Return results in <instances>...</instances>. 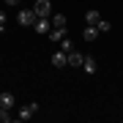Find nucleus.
<instances>
[{
  "label": "nucleus",
  "instance_id": "f3484780",
  "mask_svg": "<svg viewBox=\"0 0 123 123\" xmlns=\"http://www.w3.org/2000/svg\"><path fill=\"white\" fill-rule=\"evenodd\" d=\"M6 25V11H0V27Z\"/></svg>",
  "mask_w": 123,
  "mask_h": 123
},
{
  "label": "nucleus",
  "instance_id": "f257e3e1",
  "mask_svg": "<svg viewBox=\"0 0 123 123\" xmlns=\"http://www.w3.org/2000/svg\"><path fill=\"white\" fill-rule=\"evenodd\" d=\"M36 19H38V17H36V11H33V8H22V11L17 14V22L22 25V27H33V25H36Z\"/></svg>",
  "mask_w": 123,
  "mask_h": 123
},
{
  "label": "nucleus",
  "instance_id": "f8f14e48",
  "mask_svg": "<svg viewBox=\"0 0 123 123\" xmlns=\"http://www.w3.org/2000/svg\"><path fill=\"white\" fill-rule=\"evenodd\" d=\"M52 27H66V14H52Z\"/></svg>",
  "mask_w": 123,
  "mask_h": 123
},
{
  "label": "nucleus",
  "instance_id": "2eb2a0df",
  "mask_svg": "<svg viewBox=\"0 0 123 123\" xmlns=\"http://www.w3.org/2000/svg\"><path fill=\"white\" fill-rule=\"evenodd\" d=\"M60 49H63V52H71V49H74V44H71V38H63V41H60Z\"/></svg>",
  "mask_w": 123,
  "mask_h": 123
},
{
  "label": "nucleus",
  "instance_id": "423d86ee",
  "mask_svg": "<svg viewBox=\"0 0 123 123\" xmlns=\"http://www.w3.org/2000/svg\"><path fill=\"white\" fill-rule=\"evenodd\" d=\"M33 27H36V33H49V30H52V19H49V17H38Z\"/></svg>",
  "mask_w": 123,
  "mask_h": 123
},
{
  "label": "nucleus",
  "instance_id": "9b49d317",
  "mask_svg": "<svg viewBox=\"0 0 123 123\" xmlns=\"http://www.w3.org/2000/svg\"><path fill=\"white\" fill-rule=\"evenodd\" d=\"M98 19H101V14L96 8H90L88 14H85V22H88V25H98Z\"/></svg>",
  "mask_w": 123,
  "mask_h": 123
},
{
  "label": "nucleus",
  "instance_id": "39448f33",
  "mask_svg": "<svg viewBox=\"0 0 123 123\" xmlns=\"http://www.w3.org/2000/svg\"><path fill=\"white\" fill-rule=\"evenodd\" d=\"M52 66H55V68H66V66H68V52L57 49V52L52 55Z\"/></svg>",
  "mask_w": 123,
  "mask_h": 123
},
{
  "label": "nucleus",
  "instance_id": "1a4fd4ad",
  "mask_svg": "<svg viewBox=\"0 0 123 123\" xmlns=\"http://www.w3.org/2000/svg\"><path fill=\"white\" fill-rule=\"evenodd\" d=\"M47 36H49V38H52L55 44H57V41H63V38H66V27H52V30H49Z\"/></svg>",
  "mask_w": 123,
  "mask_h": 123
},
{
  "label": "nucleus",
  "instance_id": "f03ea898",
  "mask_svg": "<svg viewBox=\"0 0 123 123\" xmlns=\"http://www.w3.org/2000/svg\"><path fill=\"white\" fill-rule=\"evenodd\" d=\"M33 11H36V17H52V3L49 0H36Z\"/></svg>",
  "mask_w": 123,
  "mask_h": 123
},
{
  "label": "nucleus",
  "instance_id": "dca6fc26",
  "mask_svg": "<svg viewBox=\"0 0 123 123\" xmlns=\"http://www.w3.org/2000/svg\"><path fill=\"white\" fill-rule=\"evenodd\" d=\"M22 0H6V6H19Z\"/></svg>",
  "mask_w": 123,
  "mask_h": 123
},
{
  "label": "nucleus",
  "instance_id": "6e6552de",
  "mask_svg": "<svg viewBox=\"0 0 123 123\" xmlns=\"http://www.w3.org/2000/svg\"><path fill=\"white\" fill-rule=\"evenodd\" d=\"M82 38H85V41H96V38H98V27H96V25H88V27L82 30Z\"/></svg>",
  "mask_w": 123,
  "mask_h": 123
},
{
  "label": "nucleus",
  "instance_id": "7ed1b4c3",
  "mask_svg": "<svg viewBox=\"0 0 123 123\" xmlns=\"http://www.w3.org/2000/svg\"><path fill=\"white\" fill-rule=\"evenodd\" d=\"M38 112V104H36V101H30V104H25V107H19V112H17V118L19 120H30L33 115Z\"/></svg>",
  "mask_w": 123,
  "mask_h": 123
},
{
  "label": "nucleus",
  "instance_id": "4468645a",
  "mask_svg": "<svg viewBox=\"0 0 123 123\" xmlns=\"http://www.w3.org/2000/svg\"><path fill=\"white\" fill-rule=\"evenodd\" d=\"M8 120H11V112L6 107H0V123H8Z\"/></svg>",
  "mask_w": 123,
  "mask_h": 123
},
{
  "label": "nucleus",
  "instance_id": "0eeeda50",
  "mask_svg": "<svg viewBox=\"0 0 123 123\" xmlns=\"http://www.w3.org/2000/svg\"><path fill=\"white\" fill-rule=\"evenodd\" d=\"M82 60H85L82 52H77V49H71V52H68V66H71V68H82Z\"/></svg>",
  "mask_w": 123,
  "mask_h": 123
},
{
  "label": "nucleus",
  "instance_id": "ddd939ff",
  "mask_svg": "<svg viewBox=\"0 0 123 123\" xmlns=\"http://www.w3.org/2000/svg\"><path fill=\"white\" fill-rule=\"evenodd\" d=\"M96 27H98V33H110V30H112V22H107V19H98V25H96Z\"/></svg>",
  "mask_w": 123,
  "mask_h": 123
},
{
  "label": "nucleus",
  "instance_id": "9d476101",
  "mask_svg": "<svg viewBox=\"0 0 123 123\" xmlns=\"http://www.w3.org/2000/svg\"><path fill=\"white\" fill-rule=\"evenodd\" d=\"M0 107L11 110V107H14V93H0Z\"/></svg>",
  "mask_w": 123,
  "mask_h": 123
},
{
  "label": "nucleus",
  "instance_id": "a211bd4d",
  "mask_svg": "<svg viewBox=\"0 0 123 123\" xmlns=\"http://www.w3.org/2000/svg\"><path fill=\"white\" fill-rule=\"evenodd\" d=\"M0 63H3V57H0Z\"/></svg>",
  "mask_w": 123,
  "mask_h": 123
},
{
  "label": "nucleus",
  "instance_id": "20e7f679",
  "mask_svg": "<svg viewBox=\"0 0 123 123\" xmlns=\"http://www.w3.org/2000/svg\"><path fill=\"white\" fill-rule=\"evenodd\" d=\"M82 71H85L88 77H93V74L98 71V60H96L93 55H85V60H82Z\"/></svg>",
  "mask_w": 123,
  "mask_h": 123
}]
</instances>
